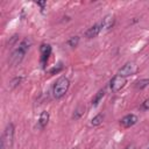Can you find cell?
<instances>
[{
	"label": "cell",
	"instance_id": "cell-22",
	"mask_svg": "<svg viewBox=\"0 0 149 149\" xmlns=\"http://www.w3.org/2000/svg\"><path fill=\"white\" fill-rule=\"evenodd\" d=\"M72 149H77V148H72Z\"/></svg>",
	"mask_w": 149,
	"mask_h": 149
},
{
	"label": "cell",
	"instance_id": "cell-5",
	"mask_svg": "<svg viewBox=\"0 0 149 149\" xmlns=\"http://www.w3.org/2000/svg\"><path fill=\"white\" fill-rule=\"evenodd\" d=\"M125 84H126V78H123V77L116 74V76H114V77L111 79V81H109V87H111V90H112L113 92H119V91L125 86Z\"/></svg>",
	"mask_w": 149,
	"mask_h": 149
},
{
	"label": "cell",
	"instance_id": "cell-8",
	"mask_svg": "<svg viewBox=\"0 0 149 149\" xmlns=\"http://www.w3.org/2000/svg\"><path fill=\"white\" fill-rule=\"evenodd\" d=\"M137 120L139 119L135 114H127L120 120V125L125 128H129V127H133L137 122Z\"/></svg>",
	"mask_w": 149,
	"mask_h": 149
},
{
	"label": "cell",
	"instance_id": "cell-2",
	"mask_svg": "<svg viewBox=\"0 0 149 149\" xmlns=\"http://www.w3.org/2000/svg\"><path fill=\"white\" fill-rule=\"evenodd\" d=\"M14 132H15L14 125L12 122L7 123V126L3 130V134L1 136L0 149H10L12 148L13 142H14Z\"/></svg>",
	"mask_w": 149,
	"mask_h": 149
},
{
	"label": "cell",
	"instance_id": "cell-15",
	"mask_svg": "<svg viewBox=\"0 0 149 149\" xmlns=\"http://www.w3.org/2000/svg\"><path fill=\"white\" fill-rule=\"evenodd\" d=\"M68 45L69 47H71V48H76L77 45H78V43H79V37L78 36H71L69 40H68Z\"/></svg>",
	"mask_w": 149,
	"mask_h": 149
},
{
	"label": "cell",
	"instance_id": "cell-1",
	"mask_svg": "<svg viewBox=\"0 0 149 149\" xmlns=\"http://www.w3.org/2000/svg\"><path fill=\"white\" fill-rule=\"evenodd\" d=\"M31 45H33V38L31 37H24V38H22L21 42L19 43L17 48L15 50H13V52L9 55L8 64L12 65V66L19 65L23 61L27 51L30 49Z\"/></svg>",
	"mask_w": 149,
	"mask_h": 149
},
{
	"label": "cell",
	"instance_id": "cell-4",
	"mask_svg": "<svg viewBox=\"0 0 149 149\" xmlns=\"http://www.w3.org/2000/svg\"><path fill=\"white\" fill-rule=\"evenodd\" d=\"M137 71V66L134 62H127L118 72L119 76L126 78V77H129V76H133L135 72Z\"/></svg>",
	"mask_w": 149,
	"mask_h": 149
},
{
	"label": "cell",
	"instance_id": "cell-19",
	"mask_svg": "<svg viewBox=\"0 0 149 149\" xmlns=\"http://www.w3.org/2000/svg\"><path fill=\"white\" fill-rule=\"evenodd\" d=\"M36 3H37V6L41 7L42 10H43V9L45 8V6H47V2H45V1H38V2H36Z\"/></svg>",
	"mask_w": 149,
	"mask_h": 149
},
{
	"label": "cell",
	"instance_id": "cell-10",
	"mask_svg": "<svg viewBox=\"0 0 149 149\" xmlns=\"http://www.w3.org/2000/svg\"><path fill=\"white\" fill-rule=\"evenodd\" d=\"M49 119H50L49 112H47V111H43V112L40 114V118H38V121H37V125H36V127H37L38 129L43 130V129L47 127V125H48V122H49Z\"/></svg>",
	"mask_w": 149,
	"mask_h": 149
},
{
	"label": "cell",
	"instance_id": "cell-16",
	"mask_svg": "<svg viewBox=\"0 0 149 149\" xmlns=\"http://www.w3.org/2000/svg\"><path fill=\"white\" fill-rule=\"evenodd\" d=\"M84 111H85V108L84 107H81V106H78L77 108H76V111H74V113H73V115H72V119H74V120H78L83 114H84Z\"/></svg>",
	"mask_w": 149,
	"mask_h": 149
},
{
	"label": "cell",
	"instance_id": "cell-20",
	"mask_svg": "<svg viewBox=\"0 0 149 149\" xmlns=\"http://www.w3.org/2000/svg\"><path fill=\"white\" fill-rule=\"evenodd\" d=\"M142 108L143 109H149V100H146L144 102H142Z\"/></svg>",
	"mask_w": 149,
	"mask_h": 149
},
{
	"label": "cell",
	"instance_id": "cell-11",
	"mask_svg": "<svg viewBox=\"0 0 149 149\" xmlns=\"http://www.w3.org/2000/svg\"><path fill=\"white\" fill-rule=\"evenodd\" d=\"M104 95H105V90L104 88H101V90H99L98 92H97V94L93 97V99H92V106H98L99 105V102L102 100V98H104Z\"/></svg>",
	"mask_w": 149,
	"mask_h": 149
},
{
	"label": "cell",
	"instance_id": "cell-6",
	"mask_svg": "<svg viewBox=\"0 0 149 149\" xmlns=\"http://www.w3.org/2000/svg\"><path fill=\"white\" fill-rule=\"evenodd\" d=\"M40 52H41V63L43 66H45L50 55H51V47L50 44H45L43 43L41 47H40Z\"/></svg>",
	"mask_w": 149,
	"mask_h": 149
},
{
	"label": "cell",
	"instance_id": "cell-13",
	"mask_svg": "<svg viewBox=\"0 0 149 149\" xmlns=\"http://www.w3.org/2000/svg\"><path fill=\"white\" fill-rule=\"evenodd\" d=\"M148 85H149V79H148V78L140 79V80H137V81L135 83V87H136L137 90H143V88H146Z\"/></svg>",
	"mask_w": 149,
	"mask_h": 149
},
{
	"label": "cell",
	"instance_id": "cell-17",
	"mask_svg": "<svg viewBox=\"0 0 149 149\" xmlns=\"http://www.w3.org/2000/svg\"><path fill=\"white\" fill-rule=\"evenodd\" d=\"M62 69H63V65H62V63H59L57 66H54L52 69H50V73L51 74H55V73H58L59 71H62Z\"/></svg>",
	"mask_w": 149,
	"mask_h": 149
},
{
	"label": "cell",
	"instance_id": "cell-9",
	"mask_svg": "<svg viewBox=\"0 0 149 149\" xmlns=\"http://www.w3.org/2000/svg\"><path fill=\"white\" fill-rule=\"evenodd\" d=\"M100 23H101L102 31H108V30H111V29L113 28V26H114V23H115V17H114V15L108 14V15H106V16L102 19V21H101Z\"/></svg>",
	"mask_w": 149,
	"mask_h": 149
},
{
	"label": "cell",
	"instance_id": "cell-18",
	"mask_svg": "<svg viewBox=\"0 0 149 149\" xmlns=\"http://www.w3.org/2000/svg\"><path fill=\"white\" fill-rule=\"evenodd\" d=\"M17 38H19V36H17V35H13V36L10 37V40L8 41V45H9V48H10V47H13V45L16 43Z\"/></svg>",
	"mask_w": 149,
	"mask_h": 149
},
{
	"label": "cell",
	"instance_id": "cell-3",
	"mask_svg": "<svg viewBox=\"0 0 149 149\" xmlns=\"http://www.w3.org/2000/svg\"><path fill=\"white\" fill-rule=\"evenodd\" d=\"M69 87H70V80H69V78H66V77H61V78L55 83V85H54V87H52V95H54V98L61 99L62 97H64L65 93L68 92Z\"/></svg>",
	"mask_w": 149,
	"mask_h": 149
},
{
	"label": "cell",
	"instance_id": "cell-12",
	"mask_svg": "<svg viewBox=\"0 0 149 149\" xmlns=\"http://www.w3.org/2000/svg\"><path fill=\"white\" fill-rule=\"evenodd\" d=\"M22 80H23V77H22V76H20V77H14V78L8 83V88H9V90H14L15 87H17V86L21 84Z\"/></svg>",
	"mask_w": 149,
	"mask_h": 149
},
{
	"label": "cell",
	"instance_id": "cell-21",
	"mask_svg": "<svg viewBox=\"0 0 149 149\" xmlns=\"http://www.w3.org/2000/svg\"><path fill=\"white\" fill-rule=\"evenodd\" d=\"M125 149H136V148H135L134 146H127V147H126Z\"/></svg>",
	"mask_w": 149,
	"mask_h": 149
},
{
	"label": "cell",
	"instance_id": "cell-14",
	"mask_svg": "<svg viewBox=\"0 0 149 149\" xmlns=\"http://www.w3.org/2000/svg\"><path fill=\"white\" fill-rule=\"evenodd\" d=\"M102 120H104V114L99 113V114H97L95 116L92 118V120H91V126H93V127L99 126V125L102 122Z\"/></svg>",
	"mask_w": 149,
	"mask_h": 149
},
{
	"label": "cell",
	"instance_id": "cell-7",
	"mask_svg": "<svg viewBox=\"0 0 149 149\" xmlns=\"http://www.w3.org/2000/svg\"><path fill=\"white\" fill-rule=\"evenodd\" d=\"M101 30H102L101 23H94L92 27H90V28L84 33V36H85L86 38H94V37H97V36L100 34Z\"/></svg>",
	"mask_w": 149,
	"mask_h": 149
}]
</instances>
